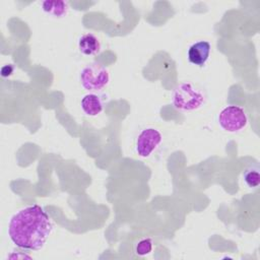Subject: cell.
<instances>
[{
    "mask_svg": "<svg viewBox=\"0 0 260 260\" xmlns=\"http://www.w3.org/2000/svg\"><path fill=\"white\" fill-rule=\"evenodd\" d=\"M8 236L11 242L23 250L38 251L46 244L53 231L50 216L38 204L19 209L8 223Z\"/></svg>",
    "mask_w": 260,
    "mask_h": 260,
    "instance_id": "6da1fadb",
    "label": "cell"
},
{
    "mask_svg": "<svg viewBox=\"0 0 260 260\" xmlns=\"http://www.w3.org/2000/svg\"><path fill=\"white\" fill-rule=\"evenodd\" d=\"M205 102L204 92L190 82L180 83L172 92V104L177 110L190 112L199 109Z\"/></svg>",
    "mask_w": 260,
    "mask_h": 260,
    "instance_id": "7a4b0ae2",
    "label": "cell"
},
{
    "mask_svg": "<svg viewBox=\"0 0 260 260\" xmlns=\"http://www.w3.org/2000/svg\"><path fill=\"white\" fill-rule=\"evenodd\" d=\"M110 81V75L105 66L98 62L87 64L80 72L81 85L88 91H99Z\"/></svg>",
    "mask_w": 260,
    "mask_h": 260,
    "instance_id": "3957f363",
    "label": "cell"
},
{
    "mask_svg": "<svg viewBox=\"0 0 260 260\" xmlns=\"http://www.w3.org/2000/svg\"><path fill=\"white\" fill-rule=\"evenodd\" d=\"M218 123L226 132L235 133L247 126L248 117L243 108L231 105L220 111L218 115Z\"/></svg>",
    "mask_w": 260,
    "mask_h": 260,
    "instance_id": "277c9868",
    "label": "cell"
},
{
    "mask_svg": "<svg viewBox=\"0 0 260 260\" xmlns=\"http://www.w3.org/2000/svg\"><path fill=\"white\" fill-rule=\"evenodd\" d=\"M162 141L161 133L155 128L143 129L136 140V151L141 157H148Z\"/></svg>",
    "mask_w": 260,
    "mask_h": 260,
    "instance_id": "5b68a950",
    "label": "cell"
},
{
    "mask_svg": "<svg viewBox=\"0 0 260 260\" xmlns=\"http://www.w3.org/2000/svg\"><path fill=\"white\" fill-rule=\"evenodd\" d=\"M211 46L207 41H199L194 43L188 50V60L190 63L203 66L209 58Z\"/></svg>",
    "mask_w": 260,
    "mask_h": 260,
    "instance_id": "8992f818",
    "label": "cell"
},
{
    "mask_svg": "<svg viewBox=\"0 0 260 260\" xmlns=\"http://www.w3.org/2000/svg\"><path fill=\"white\" fill-rule=\"evenodd\" d=\"M79 51L87 56L96 55L101 51L100 40L93 34H84L80 37L78 41Z\"/></svg>",
    "mask_w": 260,
    "mask_h": 260,
    "instance_id": "52a82bcc",
    "label": "cell"
},
{
    "mask_svg": "<svg viewBox=\"0 0 260 260\" xmlns=\"http://www.w3.org/2000/svg\"><path fill=\"white\" fill-rule=\"evenodd\" d=\"M81 109L87 116L94 117L103 111V103L99 95L87 93L81 100Z\"/></svg>",
    "mask_w": 260,
    "mask_h": 260,
    "instance_id": "ba28073f",
    "label": "cell"
},
{
    "mask_svg": "<svg viewBox=\"0 0 260 260\" xmlns=\"http://www.w3.org/2000/svg\"><path fill=\"white\" fill-rule=\"evenodd\" d=\"M41 5L45 13L56 18L65 16L68 11V3L62 0H46Z\"/></svg>",
    "mask_w": 260,
    "mask_h": 260,
    "instance_id": "9c48e42d",
    "label": "cell"
},
{
    "mask_svg": "<svg viewBox=\"0 0 260 260\" xmlns=\"http://www.w3.org/2000/svg\"><path fill=\"white\" fill-rule=\"evenodd\" d=\"M243 179L249 188L258 187L260 184V174H259L258 168L256 167L248 168L243 174Z\"/></svg>",
    "mask_w": 260,
    "mask_h": 260,
    "instance_id": "30bf717a",
    "label": "cell"
},
{
    "mask_svg": "<svg viewBox=\"0 0 260 260\" xmlns=\"http://www.w3.org/2000/svg\"><path fill=\"white\" fill-rule=\"evenodd\" d=\"M153 243L149 238H143L139 240L135 245V252L139 256H145L152 251Z\"/></svg>",
    "mask_w": 260,
    "mask_h": 260,
    "instance_id": "8fae6325",
    "label": "cell"
},
{
    "mask_svg": "<svg viewBox=\"0 0 260 260\" xmlns=\"http://www.w3.org/2000/svg\"><path fill=\"white\" fill-rule=\"evenodd\" d=\"M13 71H14V67H13L11 64H7V65H5V66L2 67V69H1V74H2L3 77H6V76L11 75V74L13 73Z\"/></svg>",
    "mask_w": 260,
    "mask_h": 260,
    "instance_id": "7c38bea8",
    "label": "cell"
}]
</instances>
